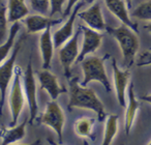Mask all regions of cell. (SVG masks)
I'll return each instance as SVG.
<instances>
[{
    "mask_svg": "<svg viewBox=\"0 0 151 145\" xmlns=\"http://www.w3.org/2000/svg\"><path fill=\"white\" fill-rule=\"evenodd\" d=\"M68 86L69 100L67 105L68 111H71L73 108L91 110L96 113L99 121H104L107 116L105 106L94 92V90L86 86H82L79 83L78 77H71L70 79H68Z\"/></svg>",
    "mask_w": 151,
    "mask_h": 145,
    "instance_id": "cell-1",
    "label": "cell"
},
{
    "mask_svg": "<svg viewBox=\"0 0 151 145\" xmlns=\"http://www.w3.org/2000/svg\"><path fill=\"white\" fill-rule=\"evenodd\" d=\"M106 31L118 43L123 57V65L129 69L130 66L134 64L136 55L140 48V40L137 35V32L123 24L116 28L107 26Z\"/></svg>",
    "mask_w": 151,
    "mask_h": 145,
    "instance_id": "cell-2",
    "label": "cell"
},
{
    "mask_svg": "<svg viewBox=\"0 0 151 145\" xmlns=\"http://www.w3.org/2000/svg\"><path fill=\"white\" fill-rule=\"evenodd\" d=\"M109 57V54H106L104 57L87 56L81 62L83 71V81L81 83L82 86H87L92 81H96L105 87L107 92L111 91V83L105 67V61Z\"/></svg>",
    "mask_w": 151,
    "mask_h": 145,
    "instance_id": "cell-3",
    "label": "cell"
},
{
    "mask_svg": "<svg viewBox=\"0 0 151 145\" xmlns=\"http://www.w3.org/2000/svg\"><path fill=\"white\" fill-rule=\"evenodd\" d=\"M24 103H25V99H24V89L22 85V69L20 66H16L15 76L12 82L11 91L9 95V105L12 115L9 126H16L23 110Z\"/></svg>",
    "mask_w": 151,
    "mask_h": 145,
    "instance_id": "cell-4",
    "label": "cell"
},
{
    "mask_svg": "<svg viewBox=\"0 0 151 145\" xmlns=\"http://www.w3.org/2000/svg\"><path fill=\"white\" fill-rule=\"evenodd\" d=\"M22 40H20L15 46L14 50L12 51L9 57L0 64V116H2L3 107H4L5 99H6V92L11 82H13L14 76H15L16 69V60H17L18 54L21 50Z\"/></svg>",
    "mask_w": 151,
    "mask_h": 145,
    "instance_id": "cell-5",
    "label": "cell"
},
{
    "mask_svg": "<svg viewBox=\"0 0 151 145\" xmlns=\"http://www.w3.org/2000/svg\"><path fill=\"white\" fill-rule=\"evenodd\" d=\"M40 122L52 128L58 137V143L62 144L65 116L61 107L56 101H51L47 104L46 109L40 118Z\"/></svg>",
    "mask_w": 151,
    "mask_h": 145,
    "instance_id": "cell-6",
    "label": "cell"
},
{
    "mask_svg": "<svg viewBox=\"0 0 151 145\" xmlns=\"http://www.w3.org/2000/svg\"><path fill=\"white\" fill-rule=\"evenodd\" d=\"M82 30L81 27L79 26L78 30L75 32V34L73 35V38L69 40H67L61 48H59V61L61 63V66L63 69V73L64 76L66 77V79L71 78V65L75 63L78 59L79 53V38H80Z\"/></svg>",
    "mask_w": 151,
    "mask_h": 145,
    "instance_id": "cell-7",
    "label": "cell"
},
{
    "mask_svg": "<svg viewBox=\"0 0 151 145\" xmlns=\"http://www.w3.org/2000/svg\"><path fill=\"white\" fill-rule=\"evenodd\" d=\"M23 86L24 93H25L26 101L29 107V123L32 124L35 120L38 113V104H37V89H36V81L34 77L33 69H32V58L30 56L27 63V67L23 75Z\"/></svg>",
    "mask_w": 151,
    "mask_h": 145,
    "instance_id": "cell-8",
    "label": "cell"
},
{
    "mask_svg": "<svg viewBox=\"0 0 151 145\" xmlns=\"http://www.w3.org/2000/svg\"><path fill=\"white\" fill-rule=\"evenodd\" d=\"M82 30L83 34V43L81 47L80 53H79L78 59L76 61L77 63H81L89 54L94 53L97 49L101 47V42H103V34L99 31L91 29L85 25H79Z\"/></svg>",
    "mask_w": 151,
    "mask_h": 145,
    "instance_id": "cell-9",
    "label": "cell"
},
{
    "mask_svg": "<svg viewBox=\"0 0 151 145\" xmlns=\"http://www.w3.org/2000/svg\"><path fill=\"white\" fill-rule=\"evenodd\" d=\"M112 69L117 101L121 107H126V91L129 86L128 84L130 79V71L128 69H125L124 71L120 69L115 59H112Z\"/></svg>",
    "mask_w": 151,
    "mask_h": 145,
    "instance_id": "cell-10",
    "label": "cell"
},
{
    "mask_svg": "<svg viewBox=\"0 0 151 145\" xmlns=\"http://www.w3.org/2000/svg\"><path fill=\"white\" fill-rule=\"evenodd\" d=\"M83 5H84V2H82V1L77 3L75 5V7H73V9L71 11L67 21L63 24V26H61L58 30H56L54 32V34H53V43H54L55 49L61 48L67 40H69L73 38V35L75 34V32H73L75 21L77 19V17H78L81 7Z\"/></svg>",
    "mask_w": 151,
    "mask_h": 145,
    "instance_id": "cell-11",
    "label": "cell"
},
{
    "mask_svg": "<svg viewBox=\"0 0 151 145\" xmlns=\"http://www.w3.org/2000/svg\"><path fill=\"white\" fill-rule=\"evenodd\" d=\"M78 17H80V19L86 24L87 27L95 31L103 32L107 29V25H106L105 19L101 13V3L97 1H95L89 9L79 13Z\"/></svg>",
    "mask_w": 151,
    "mask_h": 145,
    "instance_id": "cell-12",
    "label": "cell"
},
{
    "mask_svg": "<svg viewBox=\"0 0 151 145\" xmlns=\"http://www.w3.org/2000/svg\"><path fill=\"white\" fill-rule=\"evenodd\" d=\"M36 77L40 82V89L46 90L52 101H56L59 95L66 92V89L59 84L57 77L51 73L50 69H42V71H36Z\"/></svg>",
    "mask_w": 151,
    "mask_h": 145,
    "instance_id": "cell-13",
    "label": "cell"
},
{
    "mask_svg": "<svg viewBox=\"0 0 151 145\" xmlns=\"http://www.w3.org/2000/svg\"><path fill=\"white\" fill-rule=\"evenodd\" d=\"M107 9L121 22L123 25H126L138 33V25L130 19L128 14V7L124 0H105Z\"/></svg>",
    "mask_w": 151,
    "mask_h": 145,
    "instance_id": "cell-14",
    "label": "cell"
},
{
    "mask_svg": "<svg viewBox=\"0 0 151 145\" xmlns=\"http://www.w3.org/2000/svg\"><path fill=\"white\" fill-rule=\"evenodd\" d=\"M62 19H52L44 15H31L24 19L27 33H36V32H44L47 28L53 27L54 25L61 23Z\"/></svg>",
    "mask_w": 151,
    "mask_h": 145,
    "instance_id": "cell-15",
    "label": "cell"
},
{
    "mask_svg": "<svg viewBox=\"0 0 151 145\" xmlns=\"http://www.w3.org/2000/svg\"><path fill=\"white\" fill-rule=\"evenodd\" d=\"M51 28L49 27L42 33L40 38V50L42 59V69H50L51 62H52L53 54H54V43H53V35L51 33Z\"/></svg>",
    "mask_w": 151,
    "mask_h": 145,
    "instance_id": "cell-16",
    "label": "cell"
},
{
    "mask_svg": "<svg viewBox=\"0 0 151 145\" xmlns=\"http://www.w3.org/2000/svg\"><path fill=\"white\" fill-rule=\"evenodd\" d=\"M127 97H128V103L126 106V111H125V118H124V128H125V134L128 135L132 130V126L134 124V118H136L137 112L140 107V103L138 102L134 95V83L130 82L129 86L127 89Z\"/></svg>",
    "mask_w": 151,
    "mask_h": 145,
    "instance_id": "cell-17",
    "label": "cell"
},
{
    "mask_svg": "<svg viewBox=\"0 0 151 145\" xmlns=\"http://www.w3.org/2000/svg\"><path fill=\"white\" fill-rule=\"evenodd\" d=\"M27 119L24 120L22 123L16 126H1L0 128V138H1V145H9L12 143H16L22 140L26 135V124Z\"/></svg>",
    "mask_w": 151,
    "mask_h": 145,
    "instance_id": "cell-18",
    "label": "cell"
},
{
    "mask_svg": "<svg viewBox=\"0 0 151 145\" xmlns=\"http://www.w3.org/2000/svg\"><path fill=\"white\" fill-rule=\"evenodd\" d=\"M29 15V9L25 0H9L7 2V20L9 23H17Z\"/></svg>",
    "mask_w": 151,
    "mask_h": 145,
    "instance_id": "cell-19",
    "label": "cell"
},
{
    "mask_svg": "<svg viewBox=\"0 0 151 145\" xmlns=\"http://www.w3.org/2000/svg\"><path fill=\"white\" fill-rule=\"evenodd\" d=\"M20 28H21V26H20L19 22L14 23L13 25H12L11 29H9V36H7L6 40H5L3 44L0 45V64H2L7 59L9 55L11 54L12 49L15 46L16 36H17Z\"/></svg>",
    "mask_w": 151,
    "mask_h": 145,
    "instance_id": "cell-20",
    "label": "cell"
},
{
    "mask_svg": "<svg viewBox=\"0 0 151 145\" xmlns=\"http://www.w3.org/2000/svg\"><path fill=\"white\" fill-rule=\"evenodd\" d=\"M118 132V115L110 114L106 120L105 133L101 145H111Z\"/></svg>",
    "mask_w": 151,
    "mask_h": 145,
    "instance_id": "cell-21",
    "label": "cell"
},
{
    "mask_svg": "<svg viewBox=\"0 0 151 145\" xmlns=\"http://www.w3.org/2000/svg\"><path fill=\"white\" fill-rule=\"evenodd\" d=\"M94 118L82 117L79 118L75 122V132L79 137H91L93 136V128H94Z\"/></svg>",
    "mask_w": 151,
    "mask_h": 145,
    "instance_id": "cell-22",
    "label": "cell"
},
{
    "mask_svg": "<svg viewBox=\"0 0 151 145\" xmlns=\"http://www.w3.org/2000/svg\"><path fill=\"white\" fill-rule=\"evenodd\" d=\"M132 16L143 21H151V0L138 5L132 11Z\"/></svg>",
    "mask_w": 151,
    "mask_h": 145,
    "instance_id": "cell-23",
    "label": "cell"
},
{
    "mask_svg": "<svg viewBox=\"0 0 151 145\" xmlns=\"http://www.w3.org/2000/svg\"><path fill=\"white\" fill-rule=\"evenodd\" d=\"M7 9L4 4L0 6V45L6 40L7 35Z\"/></svg>",
    "mask_w": 151,
    "mask_h": 145,
    "instance_id": "cell-24",
    "label": "cell"
},
{
    "mask_svg": "<svg viewBox=\"0 0 151 145\" xmlns=\"http://www.w3.org/2000/svg\"><path fill=\"white\" fill-rule=\"evenodd\" d=\"M32 9L40 15L47 16L50 14V0H29Z\"/></svg>",
    "mask_w": 151,
    "mask_h": 145,
    "instance_id": "cell-25",
    "label": "cell"
},
{
    "mask_svg": "<svg viewBox=\"0 0 151 145\" xmlns=\"http://www.w3.org/2000/svg\"><path fill=\"white\" fill-rule=\"evenodd\" d=\"M65 0H50V16L51 18L54 17L56 14H63V5Z\"/></svg>",
    "mask_w": 151,
    "mask_h": 145,
    "instance_id": "cell-26",
    "label": "cell"
},
{
    "mask_svg": "<svg viewBox=\"0 0 151 145\" xmlns=\"http://www.w3.org/2000/svg\"><path fill=\"white\" fill-rule=\"evenodd\" d=\"M151 64V51H147V52L143 53L139 58V61L137 63L138 66H146V65Z\"/></svg>",
    "mask_w": 151,
    "mask_h": 145,
    "instance_id": "cell-27",
    "label": "cell"
},
{
    "mask_svg": "<svg viewBox=\"0 0 151 145\" xmlns=\"http://www.w3.org/2000/svg\"><path fill=\"white\" fill-rule=\"evenodd\" d=\"M81 0H67V4H66V7H65V11L63 12V16H68L70 15L71 11L73 9L75 5L77 4L78 2H80Z\"/></svg>",
    "mask_w": 151,
    "mask_h": 145,
    "instance_id": "cell-28",
    "label": "cell"
},
{
    "mask_svg": "<svg viewBox=\"0 0 151 145\" xmlns=\"http://www.w3.org/2000/svg\"><path fill=\"white\" fill-rule=\"evenodd\" d=\"M140 100H142V101L146 102V103L151 104V95H143V97H140Z\"/></svg>",
    "mask_w": 151,
    "mask_h": 145,
    "instance_id": "cell-29",
    "label": "cell"
},
{
    "mask_svg": "<svg viewBox=\"0 0 151 145\" xmlns=\"http://www.w3.org/2000/svg\"><path fill=\"white\" fill-rule=\"evenodd\" d=\"M42 144V141L40 140H35L32 143H27V144H18V145H40Z\"/></svg>",
    "mask_w": 151,
    "mask_h": 145,
    "instance_id": "cell-30",
    "label": "cell"
},
{
    "mask_svg": "<svg viewBox=\"0 0 151 145\" xmlns=\"http://www.w3.org/2000/svg\"><path fill=\"white\" fill-rule=\"evenodd\" d=\"M49 142V144L50 145H61V144H59V143H56V142H54V141L52 140V139H49L48 138V140H47Z\"/></svg>",
    "mask_w": 151,
    "mask_h": 145,
    "instance_id": "cell-31",
    "label": "cell"
},
{
    "mask_svg": "<svg viewBox=\"0 0 151 145\" xmlns=\"http://www.w3.org/2000/svg\"><path fill=\"white\" fill-rule=\"evenodd\" d=\"M145 29L148 30V31L151 33V22H150V23L147 24V25H145Z\"/></svg>",
    "mask_w": 151,
    "mask_h": 145,
    "instance_id": "cell-32",
    "label": "cell"
},
{
    "mask_svg": "<svg viewBox=\"0 0 151 145\" xmlns=\"http://www.w3.org/2000/svg\"><path fill=\"white\" fill-rule=\"evenodd\" d=\"M126 2V5H127V7L128 9H130L132 7V0H124Z\"/></svg>",
    "mask_w": 151,
    "mask_h": 145,
    "instance_id": "cell-33",
    "label": "cell"
},
{
    "mask_svg": "<svg viewBox=\"0 0 151 145\" xmlns=\"http://www.w3.org/2000/svg\"><path fill=\"white\" fill-rule=\"evenodd\" d=\"M95 1H96V0H85V3H89V4H90V3H94Z\"/></svg>",
    "mask_w": 151,
    "mask_h": 145,
    "instance_id": "cell-34",
    "label": "cell"
},
{
    "mask_svg": "<svg viewBox=\"0 0 151 145\" xmlns=\"http://www.w3.org/2000/svg\"><path fill=\"white\" fill-rule=\"evenodd\" d=\"M84 145H90V144H88V142H87V141H84Z\"/></svg>",
    "mask_w": 151,
    "mask_h": 145,
    "instance_id": "cell-35",
    "label": "cell"
},
{
    "mask_svg": "<svg viewBox=\"0 0 151 145\" xmlns=\"http://www.w3.org/2000/svg\"><path fill=\"white\" fill-rule=\"evenodd\" d=\"M148 145H151V142H150V143H149V144H148Z\"/></svg>",
    "mask_w": 151,
    "mask_h": 145,
    "instance_id": "cell-36",
    "label": "cell"
},
{
    "mask_svg": "<svg viewBox=\"0 0 151 145\" xmlns=\"http://www.w3.org/2000/svg\"><path fill=\"white\" fill-rule=\"evenodd\" d=\"M149 50H151V48H150V49H149Z\"/></svg>",
    "mask_w": 151,
    "mask_h": 145,
    "instance_id": "cell-37",
    "label": "cell"
}]
</instances>
